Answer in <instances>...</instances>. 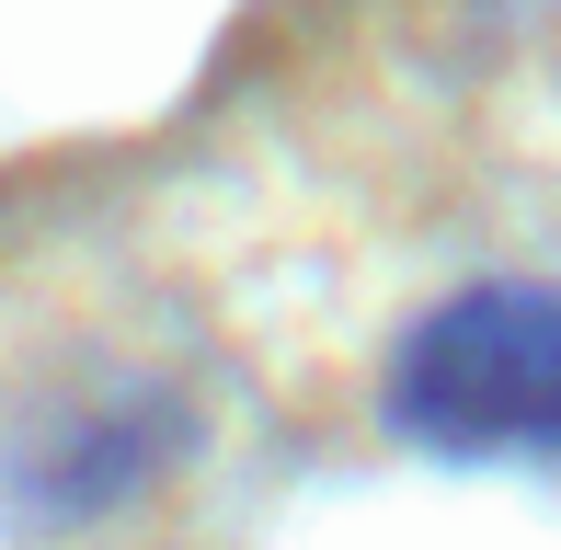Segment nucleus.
<instances>
[{"mask_svg": "<svg viewBox=\"0 0 561 550\" xmlns=\"http://www.w3.org/2000/svg\"><path fill=\"white\" fill-rule=\"evenodd\" d=\"M390 424L436 459H561V287L493 275L401 333Z\"/></svg>", "mask_w": 561, "mask_h": 550, "instance_id": "f257e3e1", "label": "nucleus"}]
</instances>
